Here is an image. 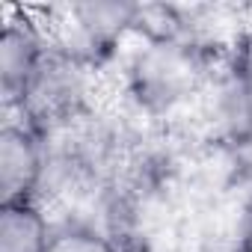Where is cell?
Wrapping results in <instances>:
<instances>
[{
  "mask_svg": "<svg viewBox=\"0 0 252 252\" xmlns=\"http://www.w3.org/2000/svg\"><path fill=\"white\" fill-rule=\"evenodd\" d=\"M246 39H249V45H252V33H246Z\"/></svg>",
  "mask_w": 252,
  "mask_h": 252,
  "instance_id": "5",
  "label": "cell"
},
{
  "mask_svg": "<svg viewBox=\"0 0 252 252\" xmlns=\"http://www.w3.org/2000/svg\"><path fill=\"white\" fill-rule=\"evenodd\" d=\"M48 252H119V243L92 225L71 222L57 228Z\"/></svg>",
  "mask_w": 252,
  "mask_h": 252,
  "instance_id": "4",
  "label": "cell"
},
{
  "mask_svg": "<svg viewBox=\"0 0 252 252\" xmlns=\"http://www.w3.org/2000/svg\"><path fill=\"white\" fill-rule=\"evenodd\" d=\"M48 146L30 122L6 119L0 131V193L3 205L36 202L45 175Z\"/></svg>",
  "mask_w": 252,
  "mask_h": 252,
  "instance_id": "1",
  "label": "cell"
},
{
  "mask_svg": "<svg viewBox=\"0 0 252 252\" xmlns=\"http://www.w3.org/2000/svg\"><path fill=\"white\" fill-rule=\"evenodd\" d=\"M57 228L39 202H15L0 211V252H48Z\"/></svg>",
  "mask_w": 252,
  "mask_h": 252,
  "instance_id": "3",
  "label": "cell"
},
{
  "mask_svg": "<svg viewBox=\"0 0 252 252\" xmlns=\"http://www.w3.org/2000/svg\"><path fill=\"white\" fill-rule=\"evenodd\" d=\"M48 33L39 21L21 18L6 21L0 36V92H3V113H21L27 92L48 57Z\"/></svg>",
  "mask_w": 252,
  "mask_h": 252,
  "instance_id": "2",
  "label": "cell"
}]
</instances>
